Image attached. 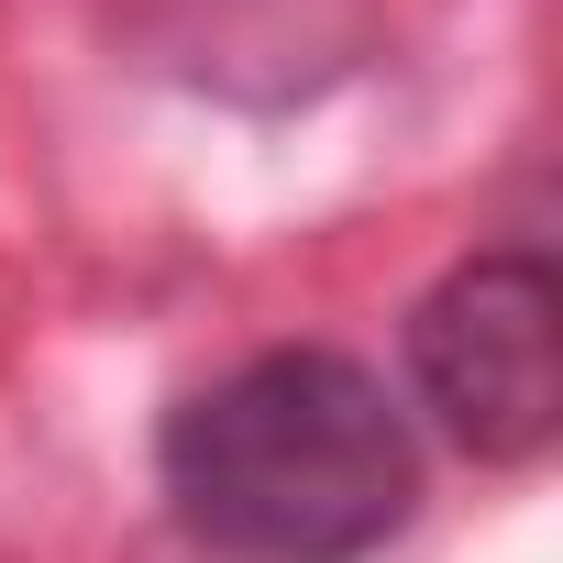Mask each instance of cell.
Returning <instances> with one entry per match:
<instances>
[{"label":"cell","instance_id":"obj_2","mask_svg":"<svg viewBox=\"0 0 563 563\" xmlns=\"http://www.w3.org/2000/svg\"><path fill=\"white\" fill-rule=\"evenodd\" d=\"M552 332H563V276L530 243L464 254L442 288L409 310V387H420V409L442 420L453 453L530 464L552 442V420H563Z\"/></svg>","mask_w":563,"mask_h":563},{"label":"cell","instance_id":"obj_1","mask_svg":"<svg viewBox=\"0 0 563 563\" xmlns=\"http://www.w3.org/2000/svg\"><path fill=\"white\" fill-rule=\"evenodd\" d=\"M155 486L210 563H365L420 508V431L365 354L276 343L166 409Z\"/></svg>","mask_w":563,"mask_h":563}]
</instances>
